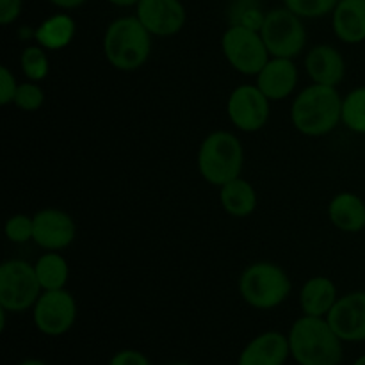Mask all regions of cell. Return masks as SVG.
Returning <instances> with one entry per match:
<instances>
[{
    "instance_id": "cell-27",
    "label": "cell",
    "mask_w": 365,
    "mask_h": 365,
    "mask_svg": "<svg viewBox=\"0 0 365 365\" xmlns=\"http://www.w3.org/2000/svg\"><path fill=\"white\" fill-rule=\"evenodd\" d=\"M6 237L14 245H24L34 237V217L27 214H14L4 225Z\"/></svg>"
},
{
    "instance_id": "cell-6",
    "label": "cell",
    "mask_w": 365,
    "mask_h": 365,
    "mask_svg": "<svg viewBox=\"0 0 365 365\" xmlns=\"http://www.w3.org/2000/svg\"><path fill=\"white\" fill-rule=\"evenodd\" d=\"M221 50L228 64L246 77H257L271 59L259 29L246 24H235L223 32Z\"/></svg>"
},
{
    "instance_id": "cell-11",
    "label": "cell",
    "mask_w": 365,
    "mask_h": 365,
    "mask_svg": "<svg viewBox=\"0 0 365 365\" xmlns=\"http://www.w3.org/2000/svg\"><path fill=\"white\" fill-rule=\"evenodd\" d=\"M135 16L157 38H171L185 27L187 11L182 0H139Z\"/></svg>"
},
{
    "instance_id": "cell-21",
    "label": "cell",
    "mask_w": 365,
    "mask_h": 365,
    "mask_svg": "<svg viewBox=\"0 0 365 365\" xmlns=\"http://www.w3.org/2000/svg\"><path fill=\"white\" fill-rule=\"evenodd\" d=\"M75 20L66 13H56L43 20L34 31V39L45 50H63L73 41Z\"/></svg>"
},
{
    "instance_id": "cell-19",
    "label": "cell",
    "mask_w": 365,
    "mask_h": 365,
    "mask_svg": "<svg viewBox=\"0 0 365 365\" xmlns=\"http://www.w3.org/2000/svg\"><path fill=\"white\" fill-rule=\"evenodd\" d=\"M337 299V287L328 277L309 278L299 291V307L305 316L327 317Z\"/></svg>"
},
{
    "instance_id": "cell-15",
    "label": "cell",
    "mask_w": 365,
    "mask_h": 365,
    "mask_svg": "<svg viewBox=\"0 0 365 365\" xmlns=\"http://www.w3.org/2000/svg\"><path fill=\"white\" fill-rule=\"evenodd\" d=\"M289 359L291 348L287 335L271 330L257 335L245 346L237 365H285Z\"/></svg>"
},
{
    "instance_id": "cell-25",
    "label": "cell",
    "mask_w": 365,
    "mask_h": 365,
    "mask_svg": "<svg viewBox=\"0 0 365 365\" xmlns=\"http://www.w3.org/2000/svg\"><path fill=\"white\" fill-rule=\"evenodd\" d=\"M282 2L303 20H314L334 13L339 0H282Z\"/></svg>"
},
{
    "instance_id": "cell-29",
    "label": "cell",
    "mask_w": 365,
    "mask_h": 365,
    "mask_svg": "<svg viewBox=\"0 0 365 365\" xmlns=\"http://www.w3.org/2000/svg\"><path fill=\"white\" fill-rule=\"evenodd\" d=\"M107 365H152V362L138 349H121V351L114 353Z\"/></svg>"
},
{
    "instance_id": "cell-34",
    "label": "cell",
    "mask_w": 365,
    "mask_h": 365,
    "mask_svg": "<svg viewBox=\"0 0 365 365\" xmlns=\"http://www.w3.org/2000/svg\"><path fill=\"white\" fill-rule=\"evenodd\" d=\"M353 365H365V355L359 356V359H356L355 362H353Z\"/></svg>"
},
{
    "instance_id": "cell-14",
    "label": "cell",
    "mask_w": 365,
    "mask_h": 365,
    "mask_svg": "<svg viewBox=\"0 0 365 365\" xmlns=\"http://www.w3.org/2000/svg\"><path fill=\"white\" fill-rule=\"evenodd\" d=\"M255 84L271 102H280L291 96L298 86V68L294 59L271 57L257 75Z\"/></svg>"
},
{
    "instance_id": "cell-17",
    "label": "cell",
    "mask_w": 365,
    "mask_h": 365,
    "mask_svg": "<svg viewBox=\"0 0 365 365\" xmlns=\"http://www.w3.org/2000/svg\"><path fill=\"white\" fill-rule=\"evenodd\" d=\"M335 36L346 45L365 41V0H339L331 13Z\"/></svg>"
},
{
    "instance_id": "cell-33",
    "label": "cell",
    "mask_w": 365,
    "mask_h": 365,
    "mask_svg": "<svg viewBox=\"0 0 365 365\" xmlns=\"http://www.w3.org/2000/svg\"><path fill=\"white\" fill-rule=\"evenodd\" d=\"M18 365H48V364L43 362V360H39V359H27V360H21Z\"/></svg>"
},
{
    "instance_id": "cell-30",
    "label": "cell",
    "mask_w": 365,
    "mask_h": 365,
    "mask_svg": "<svg viewBox=\"0 0 365 365\" xmlns=\"http://www.w3.org/2000/svg\"><path fill=\"white\" fill-rule=\"evenodd\" d=\"M24 9V0H0V24L4 27L14 24Z\"/></svg>"
},
{
    "instance_id": "cell-1",
    "label": "cell",
    "mask_w": 365,
    "mask_h": 365,
    "mask_svg": "<svg viewBox=\"0 0 365 365\" xmlns=\"http://www.w3.org/2000/svg\"><path fill=\"white\" fill-rule=\"evenodd\" d=\"M291 359L298 365H339L344 359V341L327 317L303 314L287 334Z\"/></svg>"
},
{
    "instance_id": "cell-18",
    "label": "cell",
    "mask_w": 365,
    "mask_h": 365,
    "mask_svg": "<svg viewBox=\"0 0 365 365\" xmlns=\"http://www.w3.org/2000/svg\"><path fill=\"white\" fill-rule=\"evenodd\" d=\"M328 220L341 232H362L365 228V202L355 192H339L328 203Z\"/></svg>"
},
{
    "instance_id": "cell-35",
    "label": "cell",
    "mask_w": 365,
    "mask_h": 365,
    "mask_svg": "<svg viewBox=\"0 0 365 365\" xmlns=\"http://www.w3.org/2000/svg\"><path fill=\"white\" fill-rule=\"evenodd\" d=\"M168 365H192V364H185V362H173V364H168Z\"/></svg>"
},
{
    "instance_id": "cell-24",
    "label": "cell",
    "mask_w": 365,
    "mask_h": 365,
    "mask_svg": "<svg viewBox=\"0 0 365 365\" xmlns=\"http://www.w3.org/2000/svg\"><path fill=\"white\" fill-rule=\"evenodd\" d=\"M20 68L27 81H45L50 71V61L48 56H46V50L39 45L24 48L20 56Z\"/></svg>"
},
{
    "instance_id": "cell-36",
    "label": "cell",
    "mask_w": 365,
    "mask_h": 365,
    "mask_svg": "<svg viewBox=\"0 0 365 365\" xmlns=\"http://www.w3.org/2000/svg\"><path fill=\"white\" fill-rule=\"evenodd\" d=\"M182 2H184V0H182Z\"/></svg>"
},
{
    "instance_id": "cell-23",
    "label": "cell",
    "mask_w": 365,
    "mask_h": 365,
    "mask_svg": "<svg viewBox=\"0 0 365 365\" xmlns=\"http://www.w3.org/2000/svg\"><path fill=\"white\" fill-rule=\"evenodd\" d=\"M342 125L355 134L365 135V86L351 89L342 98Z\"/></svg>"
},
{
    "instance_id": "cell-26",
    "label": "cell",
    "mask_w": 365,
    "mask_h": 365,
    "mask_svg": "<svg viewBox=\"0 0 365 365\" xmlns=\"http://www.w3.org/2000/svg\"><path fill=\"white\" fill-rule=\"evenodd\" d=\"M13 103L20 110H25V113H36L45 103V91H43V88L38 82H21L16 89Z\"/></svg>"
},
{
    "instance_id": "cell-7",
    "label": "cell",
    "mask_w": 365,
    "mask_h": 365,
    "mask_svg": "<svg viewBox=\"0 0 365 365\" xmlns=\"http://www.w3.org/2000/svg\"><path fill=\"white\" fill-rule=\"evenodd\" d=\"M259 32L271 57L296 59L307 45V29L303 25V18L285 6L267 11L260 21Z\"/></svg>"
},
{
    "instance_id": "cell-32",
    "label": "cell",
    "mask_w": 365,
    "mask_h": 365,
    "mask_svg": "<svg viewBox=\"0 0 365 365\" xmlns=\"http://www.w3.org/2000/svg\"><path fill=\"white\" fill-rule=\"evenodd\" d=\"M107 2L116 7H135L139 4V0H107Z\"/></svg>"
},
{
    "instance_id": "cell-3",
    "label": "cell",
    "mask_w": 365,
    "mask_h": 365,
    "mask_svg": "<svg viewBox=\"0 0 365 365\" xmlns=\"http://www.w3.org/2000/svg\"><path fill=\"white\" fill-rule=\"evenodd\" d=\"M103 53L118 71H135L152 53V34L135 14L116 18L103 34Z\"/></svg>"
},
{
    "instance_id": "cell-12",
    "label": "cell",
    "mask_w": 365,
    "mask_h": 365,
    "mask_svg": "<svg viewBox=\"0 0 365 365\" xmlns=\"http://www.w3.org/2000/svg\"><path fill=\"white\" fill-rule=\"evenodd\" d=\"M34 237L32 241L46 252H61L75 241L77 225L66 210L41 209L34 214Z\"/></svg>"
},
{
    "instance_id": "cell-9",
    "label": "cell",
    "mask_w": 365,
    "mask_h": 365,
    "mask_svg": "<svg viewBox=\"0 0 365 365\" xmlns=\"http://www.w3.org/2000/svg\"><path fill=\"white\" fill-rule=\"evenodd\" d=\"M32 321L39 334L46 337H61L73 328L77 321V302L66 289L43 291L32 307Z\"/></svg>"
},
{
    "instance_id": "cell-10",
    "label": "cell",
    "mask_w": 365,
    "mask_h": 365,
    "mask_svg": "<svg viewBox=\"0 0 365 365\" xmlns=\"http://www.w3.org/2000/svg\"><path fill=\"white\" fill-rule=\"evenodd\" d=\"M228 120L241 132H259L269 121L271 100L257 88V84L237 86L227 102Z\"/></svg>"
},
{
    "instance_id": "cell-4",
    "label": "cell",
    "mask_w": 365,
    "mask_h": 365,
    "mask_svg": "<svg viewBox=\"0 0 365 365\" xmlns=\"http://www.w3.org/2000/svg\"><path fill=\"white\" fill-rule=\"evenodd\" d=\"M245 166V148L237 135L216 130L207 135L198 150V171L210 185H225L241 177Z\"/></svg>"
},
{
    "instance_id": "cell-2",
    "label": "cell",
    "mask_w": 365,
    "mask_h": 365,
    "mask_svg": "<svg viewBox=\"0 0 365 365\" xmlns=\"http://www.w3.org/2000/svg\"><path fill=\"white\" fill-rule=\"evenodd\" d=\"M342 98L337 88L312 82L292 102V125L299 134L309 138L330 134L342 123Z\"/></svg>"
},
{
    "instance_id": "cell-22",
    "label": "cell",
    "mask_w": 365,
    "mask_h": 365,
    "mask_svg": "<svg viewBox=\"0 0 365 365\" xmlns=\"http://www.w3.org/2000/svg\"><path fill=\"white\" fill-rule=\"evenodd\" d=\"M36 277L41 284L43 291H57L66 289L70 278V266L59 252L43 253L34 264Z\"/></svg>"
},
{
    "instance_id": "cell-13",
    "label": "cell",
    "mask_w": 365,
    "mask_h": 365,
    "mask_svg": "<svg viewBox=\"0 0 365 365\" xmlns=\"http://www.w3.org/2000/svg\"><path fill=\"white\" fill-rule=\"evenodd\" d=\"M335 334L344 342L365 341V291L341 296L327 316Z\"/></svg>"
},
{
    "instance_id": "cell-8",
    "label": "cell",
    "mask_w": 365,
    "mask_h": 365,
    "mask_svg": "<svg viewBox=\"0 0 365 365\" xmlns=\"http://www.w3.org/2000/svg\"><path fill=\"white\" fill-rule=\"evenodd\" d=\"M41 294V284L32 264L13 259L0 266V307L7 312H27Z\"/></svg>"
},
{
    "instance_id": "cell-16",
    "label": "cell",
    "mask_w": 365,
    "mask_h": 365,
    "mask_svg": "<svg viewBox=\"0 0 365 365\" xmlns=\"http://www.w3.org/2000/svg\"><path fill=\"white\" fill-rule=\"evenodd\" d=\"M305 70L316 84L337 88L346 77V61L331 45H316L305 57Z\"/></svg>"
},
{
    "instance_id": "cell-5",
    "label": "cell",
    "mask_w": 365,
    "mask_h": 365,
    "mask_svg": "<svg viewBox=\"0 0 365 365\" xmlns=\"http://www.w3.org/2000/svg\"><path fill=\"white\" fill-rule=\"evenodd\" d=\"M242 302L257 310H273L291 296L289 274L273 262L250 264L239 277Z\"/></svg>"
},
{
    "instance_id": "cell-28",
    "label": "cell",
    "mask_w": 365,
    "mask_h": 365,
    "mask_svg": "<svg viewBox=\"0 0 365 365\" xmlns=\"http://www.w3.org/2000/svg\"><path fill=\"white\" fill-rule=\"evenodd\" d=\"M16 77L7 66H0V106H11L18 89Z\"/></svg>"
},
{
    "instance_id": "cell-31",
    "label": "cell",
    "mask_w": 365,
    "mask_h": 365,
    "mask_svg": "<svg viewBox=\"0 0 365 365\" xmlns=\"http://www.w3.org/2000/svg\"><path fill=\"white\" fill-rule=\"evenodd\" d=\"M53 7L57 9H64V11H71V9H77V7L84 6L88 0H48Z\"/></svg>"
},
{
    "instance_id": "cell-20",
    "label": "cell",
    "mask_w": 365,
    "mask_h": 365,
    "mask_svg": "<svg viewBox=\"0 0 365 365\" xmlns=\"http://www.w3.org/2000/svg\"><path fill=\"white\" fill-rule=\"evenodd\" d=\"M220 202L225 212L230 216L248 217L255 212L259 198H257L255 187L242 177H237L221 185Z\"/></svg>"
}]
</instances>
